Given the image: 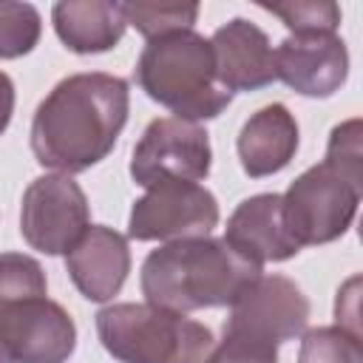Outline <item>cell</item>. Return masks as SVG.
I'll return each mask as SVG.
<instances>
[{"mask_svg":"<svg viewBox=\"0 0 363 363\" xmlns=\"http://www.w3.org/2000/svg\"><path fill=\"white\" fill-rule=\"evenodd\" d=\"M14 113V82L6 71H0V136L6 133Z\"/></svg>","mask_w":363,"mask_h":363,"instance_id":"obj_23","label":"cell"},{"mask_svg":"<svg viewBox=\"0 0 363 363\" xmlns=\"http://www.w3.org/2000/svg\"><path fill=\"white\" fill-rule=\"evenodd\" d=\"M74 349L77 326L57 301L0 303V363H68Z\"/></svg>","mask_w":363,"mask_h":363,"instance_id":"obj_9","label":"cell"},{"mask_svg":"<svg viewBox=\"0 0 363 363\" xmlns=\"http://www.w3.org/2000/svg\"><path fill=\"white\" fill-rule=\"evenodd\" d=\"M91 227L85 190L65 173L37 176L20 204V233L43 255H65Z\"/></svg>","mask_w":363,"mask_h":363,"instance_id":"obj_7","label":"cell"},{"mask_svg":"<svg viewBox=\"0 0 363 363\" xmlns=\"http://www.w3.org/2000/svg\"><path fill=\"white\" fill-rule=\"evenodd\" d=\"M275 77L301 96L326 99L349 77V51L337 34H289L275 48Z\"/></svg>","mask_w":363,"mask_h":363,"instance_id":"obj_11","label":"cell"},{"mask_svg":"<svg viewBox=\"0 0 363 363\" xmlns=\"http://www.w3.org/2000/svg\"><path fill=\"white\" fill-rule=\"evenodd\" d=\"M216 79L230 94L235 91H258L272 85L275 77V51L264 28L244 17H233L210 37Z\"/></svg>","mask_w":363,"mask_h":363,"instance_id":"obj_12","label":"cell"},{"mask_svg":"<svg viewBox=\"0 0 363 363\" xmlns=\"http://www.w3.org/2000/svg\"><path fill=\"white\" fill-rule=\"evenodd\" d=\"M136 82L153 102L173 111L176 119L196 125L216 119L233 102V94L216 79L210 40L193 28L147 40L136 62Z\"/></svg>","mask_w":363,"mask_h":363,"instance_id":"obj_4","label":"cell"},{"mask_svg":"<svg viewBox=\"0 0 363 363\" xmlns=\"http://www.w3.org/2000/svg\"><path fill=\"white\" fill-rule=\"evenodd\" d=\"M65 269L82 298L105 303L128 281L130 272V247L122 233L105 224H91L79 241L65 252Z\"/></svg>","mask_w":363,"mask_h":363,"instance_id":"obj_13","label":"cell"},{"mask_svg":"<svg viewBox=\"0 0 363 363\" xmlns=\"http://www.w3.org/2000/svg\"><path fill=\"white\" fill-rule=\"evenodd\" d=\"M235 150L250 179H264L284 170L298 150V122L289 108L272 102L255 111L241 125Z\"/></svg>","mask_w":363,"mask_h":363,"instance_id":"obj_15","label":"cell"},{"mask_svg":"<svg viewBox=\"0 0 363 363\" xmlns=\"http://www.w3.org/2000/svg\"><path fill=\"white\" fill-rule=\"evenodd\" d=\"M264 11L275 14L292 34H335L340 26V6L329 0H289V3H261Z\"/></svg>","mask_w":363,"mask_h":363,"instance_id":"obj_20","label":"cell"},{"mask_svg":"<svg viewBox=\"0 0 363 363\" xmlns=\"http://www.w3.org/2000/svg\"><path fill=\"white\" fill-rule=\"evenodd\" d=\"M130 88L122 77L82 71L60 79L31 119V153L65 176L99 164L128 122Z\"/></svg>","mask_w":363,"mask_h":363,"instance_id":"obj_1","label":"cell"},{"mask_svg":"<svg viewBox=\"0 0 363 363\" xmlns=\"http://www.w3.org/2000/svg\"><path fill=\"white\" fill-rule=\"evenodd\" d=\"M224 241L258 267L267 261H289L301 250L286 230L281 193H258L244 199L227 218Z\"/></svg>","mask_w":363,"mask_h":363,"instance_id":"obj_14","label":"cell"},{"mask_svg":"<svg viewBox=\"0 0 363 363\" xmlns=\"http://www.w3.org/2000/svg\"><path fill=\"white\" fill-rule=\"evenodd\" d=\"M122 17L133 26L145 40H156L162 34L187 31L199 20V3H119Z\"/></svg>","mask_w":363,"mask_h":363,"instance_id":"obj_17","label":"cell"},{"mask_svg":"<svg viewBox=\"0 0 363 363\" xmlns=\"http://www.w3.org/2000/svg\"><path fill=\"white\" fill-rule=\"evenodd\" d=\"M261 267L238 255L224 238H182L147 252L142 264V295L147 303L170 312H196L230 306Z\"/></svg>","mask_w":363,"mask_h":363,"instance_id":"obj_2","label":"cell"},{"mask_svg":"<svg viewBox=\"0 0 363 363\" xmlns=\"http://www.w3.org/2000/svg\"><path fill=\"white\" fill-rule=\"evenodd\" d=\"M96 335L119 363H204L213 329L153 303H111L96 312Z\"/></svg>","mask_w":363,"mask_h":363,"instance_id":"obj_5","label":"cell"},{"mask_svg":"<svg viewBox=\"0 0 363 363\" xmlns=\"http://www.w3.org/2000/svg\"><path fill=\"white\" fill-rule=\"evenodd\" d=\"M309 323V298L286 275H258L230 303L224 332L269 346L295 340Z\"/></svg>","mask_w":363,"mask_h":363,"instance_id":"obj_10","label":"cell"},{"mask_svg":"<svg viewBox=\"0 0 363 363\" xmlns=\"http://www.w3.org/2000/svg\"><path fill=\"white\" fill-rule=\"evenodd\" d=\"M298 363H363L360 335L343 326H315L303 332Z\"/></svg>","mask_w":363,"mask_h":363,"instance_id":"obj_18","label":"cell"},{"mask_svg":"<svg viewBox=\"0 0 363 363\" xmlns=\"http://www.w3.org/2000/svg\"><path fill=\"white\" fill-rule=\"evenodd\" d=\"M43 34L40 11L31 3L0 0V60H17L34 51Z\"/></svg>","mask_w":363,"mask_h":363,"instance_id":"obj_19","label":"cell"},{"mask_svg":"<svg viewBox=\"0 0 363 363\" xmlns=\"http://www.w3.org/2000/svg\"><path fill=\"white\" fill-rule=\"evenodd\" d=\"M204 363H278V346L224 332L221 343L213 346Z\"/></svg>","mask_w":363,"mask_h":363,"instance_id":"obj_22","label":"cell"},{"mask_svg":"<svg viewBox=\"0 0 363 363\" xmlns=\"http://www.w3.org/2000/svg\"><path fill=\"white\" fill-rule=\"evenodd\" d=\"M218 224V201L199 182L164 179L145 187L133 201L128 235L136 241H182L204 238Z\"/></svg>","mask_w":363,"mask_h":363,"instance_id":"obj_6","label":"cell"},{"mask_svg":"<svg viewBox=\"0 0 363 363\" xmlns=\"http://www.w3.org/2000/svg\"><path fill=\"white\" fill-rule=\"evenodd\" d=\"M51 20L62 45L74 54H105L128 28L122 6L113 0H62L54 3Z\"/></svg>","mask_w":363,"mask_h":363,"instance_id":"obj_16","label":"cell"},{"mask_svg":"<svg viewBox=\"0 0 363 363\" xmlns=\"http://www.w3.org/2000/svg\"><path fill=\"white\" fill-rule=\"evenodd\" d=\"M213 164L210 133L176 116L153 119L139 136L130 156V179L139 187H150L164 179L201 182Z\"/></svg>","mask_w":363,"mask_h":363,"instance_id":"obj_8","label":"cell"},{"mask_svg":"<svg viewBox=\"0 0 363 363\" xmlns=\"http://www.w3.org/2000/svg\"><path fill=\"white\" fill-rule=\"evenodd\" d=\"M360 136V119L335 125L323 162L306 167L281 196L284 221L298 247H320L337 241L352 227L363 196Z\"/></svg>","mask_w":363,"mask_h":363,"instance_id":"obj_3","label":"cell"},{"mask_svg":"<svg viewBox=\"0 0 363 363\" xmlns=\"http://www.w3.org/2000/svg\"><path fill=\"white\" fill-rule=\"evenodd\" d=\"M45 292L48 281L37 258L23 252H0V303L43 298Z\"/></svg>","mask_w":363,"mask_h":363,"instance_id":"obj_21","label":"cell"}]
</instances>
